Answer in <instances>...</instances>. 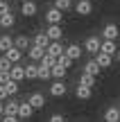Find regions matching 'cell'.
<instances>
[{"label": "cell", "instance_id": "1f68e13d", "mask_svg": "<svg viewBox=\"0 0 120 122\" xmlns=\"http://www.w3.org/2000/svg\"><path fill=\"white\" fill-rule=\"evenodd\" d=\"M5 88H7L9 97H14V95H16V93H18V81H14V79H11V81H9V84H5Z\"/></svg>", "mask_w": 120, "mask_h": 122}, {"label": "cell", "instance_id": "277c9868", "mask_svg": "<svg viewBox=\"0 0 120 122\" xmlns=\"http://www.w3.org/2000/svg\"><path fill=\"white\" fill-rule=\"evenodd\" d=\"M100 48H102V41H100V36H89V39H86V43H84V50H86L89 54H98Z\"/></svg>", "mask_w": 120, "mask_h": 122}, {"label": "cell", "instance_id": "836d02e7", "mask_svg": "<svg viewBox=\"0 0 120 122\" xmlns=\"http://www.w3.org/2000/svg\"><path fill=\"white\" fill-rule=\"evenodd\" d=\"M11 81V75L9 72H0V86H5V84Z\"/></svg>", "mask_w": 120, "mask_h": 122}, {"label": "cell", "instance_id": "7402d4cb", "mask_svg": "<svg viewBox=\"0 0 120 122\" xmlns=\"http://www.w3.org/2000/svg\"><path fill=\"white\" fill-rule=\"evenodd\" d=\"M14 25H16V16H14L11 11L0 16V27H2V30H9V27H14Z\"/></svg>", "mask_w": 120, "mask_h": 122}, {"label": "cell", "instance_id": "e575fe53", "mask_svg": "<svg viewBox=\"0 0 120 122\" xmlns=\"http://www.w3.org/2000/svg\"><path fill=\"white\" fill-rule=\"evenodd\" d=\"M11 9H9V0H5V2H0V16H5V14H9Z\"/></svg>", "mask_w": 120, "mask_h": 122}, {"label": "cell", "instance_id": "60d3db41", "mask_svg": "<svg viewBox=\"0 0 120 122\" xmlns=\"http://www.w3.org/2000/svg\"><path fill=\"white\" fill-rule=\"evenodd\" d=\"M0 2H5V0H0Z\"/></svg>", "mask_w": 120, "mask_h": 122}, {"label": "cell", "instance_id": "ac0fdd59", "mask_svg": "<svg viewBox=\"0 0 120 122\" xmlns=\"http://www.w3.org/2000/svg\"><path fill=\"white\" fill-rule=\"evenodd\" d=\"M100 70H102V68L98 66V61H95V59H91V61H86V63H84V72H86V75H93V77H98Z\"/></svg>", "mask_w": 120, "mask_h": 122}, {"label": "cell", "instance_id": "f35d334b", "mask_svg": "<svg viewBox=\"0 0 120 122\" xmlns=\"http://www.w3.org/2000/svg\"><path fill=\"white\" fill-rule=\"evenodd\" d=\"M5 115V102H0V118Z\"/></svg>", "mask_w": 120, "mask_h": 122}, {"label": "cell", "instance_id": "52a82bcc", "mask_svg": "<svg viewBox=\"0 0 120 122\" xmlns=\"http://www.w3.org/2000/svg\"><path fill=\"white\" fill-rule=\"evenodd\" d=\"M21 14H23L25 18L36 16V2H34V0H23V5H21Z\"/></svg>", "mask_w": 120, "mask_h": 122}, {"label": "cell", "instance_id": "ffe728a7", "mask_svg": "<svg viewBox=\"0 0 120 122\" xmlns=\"http://www.w3.org/2000/svg\"><path fill=\"white\" fill-rule=\"evenodd\" d=\"M104 120L107 122H118L120 120V109L118 106H109V109L104 111Z\"/></svg>", "mask_w": 120, "mask_h": 122}, {"label": "cell", "instance_id": "4316f807", "mask_svg": "<svg viewBox=\"0 0 120 122\" xmlns=\"http://www.w3.org/2000/svg\"><path fill=\"white\" fill-rule=\"evenodd\" d=\"M50 77H52V68L39 63V79H43V81H45V79H50Z\"/></svg>", "mask_w": 120, "mask_h": 122}, {"label": "cell", "instance_id": "d6986e66", "mask_svg": "<svg viewBox=\"0 0 120 122\" xmlns=\"http://www.w3.org/2000/svg\"><path fill=\"white\" fill-rule=\"evenodd\" d=\"M95 61H98L100 68H109V66L113 63V57H111V54H104V52H98V54H95Z\"/></svg>", "mask_w": 120, "mask_h": 122}, {"label": "cell", "instance_id": "484cf974", "mask_svg": "<svg viewBox=\"0 0 120 122\" xmlns=\"http://www.w3.org/2000/svg\"><path fill=\"white\" fill-rule=\"evenodd\" d=\"M79 84H82V86H89V88H93V86H95V77H93V75H86V72H82V77H79Z\"/></svg>", "mask_w": 120, "mask_h": 122}, {"label": "cell", "instance_id": "e0dca14e", "mask_svg": "<svg viewBox=\"0 0 120 122\" xmlns=\"http://www.w3.org/2000/svg\"><path fill=\"white\" fill-rule=\"evenodd\" d=\"M18 109H21V102H16V100L5 102V115H18Z\"/></svg>", "mask_w": 120, "mask_h": 122}, {"label": "cell", "instance_id": "ba28073f", "mask_svg": "<svg viewBox=\"0 0 120 122\" xmlns=\"http://www.w3.org/2000/svg\"><path fill=\"white\" fill-rule=\"evenodd\" d=\"M75 11L79 14V16H89V14L93 11L91 0H77V2H75Z\"/></svg>", "mask_w": 120, "mask_h": 122}, {"label": "cell", "instance_id": "9c48e42d", "mask_svg": "<svg viewBox=\"0 0 120 122\" xmlns=\"http://www.w3.org/2000/svg\"><path fill=\"white\" fill-rule=\"evenodd\" d=\"M45 34H48V39H50V41H61L63 30H61V25H48Z\"/></svg>", "mask_w": 120, "mask_h": 122}, {"label": "cell", "instance_id": "b9f144b4", "mask_svg": "<svg viewBox=\"0 0 120 122\" xmlns=\"http://www.w3.org/2000/svg\"><path fill=\"white\" fill-rule=\"evenodd\" d=\"M0 120H2V118H0Z\"/></svg>", "mask_w": 120, "mask_h": 122}, {"label": "cell", "instance_id": "74e56055", "mask_svg": "<svg viewBox=\"0 0 120 122\" xmlns=\"http://www.w3.org/2000/svg\"><path fill=\"white\" fill-rule=\"evenodd\" d=\"M9 100V93H7V88L5 86H0V102H7Z\"/></svg>", "mask_w": 120, "mask_h": 122}, {"label": "cell", "instance_id": "7a4b0ae2", "mask_svg": "<svg viewBox=\"0 0 120 122\" xmlns=\"http://www.w3.org/2000/svg\"><path fill=\"white\" fill-rule=\"evenodd\" d=\"M66 93H68V86L63 84V79H54L50 84V95L52 97H63Z\"/></svg>", "mask_w": 120, "mask_h": 122}, {"label": "cell", "instance_id": "5b68a950", "mask_svg": "<svg viewBox=\"0 0 120 122\" xmlns=\"http://www.w3.org/2000/svg\"><path fill=\"white\" fill-rule=\"evenodd\" d=\"M45 52H48L50 57L59 59L61 54H66V48L61 45V41H50V45H48V50H45Z\"/></svg>", "mask_w": 120, "mask_h": 122}, {"label": "cell", "instance_id": "ab89813d", "mask_svg": "<svg viewBox=\"0 0 120 122\" xmlns=\"http://www.w3.org/2000/svg\"><path fill=\"white\" fill-rule=\"evenodd\" d=\"M116 59H118V63H120V50H118V54H116Z\"/></svg>", "mask_w": 120, "mask_h": 122}, {"label": "cell", "instance_id": "7c38bea8", "mask_svg": "<svg viewBox=\"0 0 120 122\" xmlns=\"http://www.w3.org/2000/svg\"><path fill=\"white\" fill-rule=\"evenodd\" d=\"M32 45L48 50V45H50V39H48V34H45V32H39V34H34V43H32Z\"/></svg>", "mask_w": 120, "mask_h": 122}, {"label": "cell", "instance_id": "cb8c5ba5", "mask_svg": "<svg viewBox=\"0 0 120 122\" xmlns=\"http://www.w3.org/2000/svg\"><path fill=\"white\" fill-rule=\"evenodd\" d=\"M25 79H39V63L32 61L30 66H25Z\"/></svg>", "mask_w": 120, "mask_h": 122}, {"label": "cell", "instance_id": "2e32d148", "mask_svg": "<svg viewBox=\"0 0 120 122\" xmlns=\"http://www.w3.org/2000/svg\"><path fill=\"white\" fill-rule=\"evenodd\" d=\"M100 52L116 57V54H118V45H116V41H102V48H100Z\"/></svg>", "mask_w": 120, "mask_h": 122}, {"label": "cell", "instance_id": "8fae6325", "mask_svg": "<svg viewBox=\"0 0 120 122\" xmlns=\"http://www.w3.org/2000/svg\"><path fill=\"white\" fill-rule=\"evenodd\" d=\"M32 113H34V109H32V104L30 102H21V109H18V118L21 120H30L32 118Z\"/></svg>", "mask_w": 120, "mask_h": 122}, {"label": "cell", "instance_id": "30bf717a", "mask_svg": "<svg viewBox=\"0 0 120 122\" xmlns=\"http://www.w3.org/2000/svg\"><path fill=\"white\" fill-rule=\"evenodd\" d=\"M82 52H84V48H82V45H77V43H70L66 48V57L68 59H73V61H77L82 57Z\"/></svg>", "mask_w": 120, "mask_h": 122}, {"label": "cell", "instance_id": "4fadbf2b", "mask_svg": "<svg viewBox=\"0 0 120 122\" xmlns=\"http://www.w3.org/2000/svg\"><path fill=\"white\" fill-rule=\"evenodd\" d=\"M27 54H30V61H34V63H39L41 59L45 57V50L43 48H36V45H32L30 50H27Z\"/></svg>", "mask_w": 120, "mask_h": 122}, {"label": "cell", "instance_id": "d590c367", "mask_svg": "<svg viewBox=\"0 0 120 122\" xmlns=\"http://www.w3.org/2000/svg\"><path fill=\"white\" fill-rule=\"evenodd\" d=\"M48 122H66V118H63L61 113H54V115H50Z\"/></svg>", "mask_w": 120, "mask_h": 122}, {"label": "cell", "instance_id": "f1b7e54d", "mask_svg": "<svg viewBox=\"0 0 120 122\" xmlns=\"http://www.w3.org/2000/svg\"><path fill=\"white\" fill-rule=\"evenodd\" d=\"M11 68H14V63H11L7 57H5V54H2V57H0V72H9Z\"/></svg>", "mask_w": 120, "mask_h": 122}, {"label": "cell", "instance_id": "5bb4252c", "mask_svg": "<svg viewBox=\"0 0 120 122\" xmlns=\"http://www.w3.org/2000/svg\"><path fill=\"white\" fill-rule=\"evenodd\" d=\"M75 95H77V100H91V95H93V88L77 84V88H75Z\"/></svg>", "mask_w": 120, "mask_h": 122}, {"label": "cell", "instance_id": "83f0119b", "mask_svg": "<svg viewBox=\"0 0 120 122\" xmlns=\"http://www.w3.org/2000/svg\"><path fill=\"white\" fill-rule=\"evenodd\" d=\"M54 7H57L59 11H68V9L73 7V0H54Z\"/></svg>", "mask_w": 120, "mask_h": 122}, {"label": "cell", "instance_id": "d6a6232c", "mask_svg": "<svg viewBox=\"0 0 120 122\" xmlns=\"http://www.w3.org/2000/svg\"><path fill=\"white\" fill-rule=\"evenodd\" d=\"M57 63H59V66H63V68H70V66H73V59H68L66 54H61V57L57 59Z\"/></svg>", "mask_w": 120, "mask_h": 122}, {"label": "cell", "instance_id": "8d00e7d4", "mask_svg": "<svg viewBox=\"0 0 120 122\" xmlns=\"http://www.w3.org/2000/svg\"><path fill=\"white\" fill-rule=\"evenodd\" d=\"M0 122H21V118H18V115H2Z\"/></svg>", "mask_w": 120, "mask_h": 122}, {"label": "cell", "instance_id": "6da1fadb", "mask_svg": "<svg viewBox=\"0 0 120 122\" xmlns=\"http://www.w3.org/2000/svg\"><path fill=\"white\" fill-rule=\"evenodd\" d=\"M118 36H120V30L116 23H107L102 27V41H116Z\"/></svg>", "mask_w": 120, "mask_h": 122}, {"label": "cell", "instance_id": "603a6c76", "mask_svg": "<svg viewBox=\"0 0 120 122\" xmlns=\"http://www.w3.org/2000/svg\"><path fill=\"white\" fill-rule=\"evenodd\" d=\"M14 48V39H11V36H9V34H2V36H0V52H7V50H11Z\"/></svg>", "mask_w": 120, "mask_h": 122}, {"label": "cell", "instance_id": "9a60e30c", "mask_svg": "<svg viewBox=\"0 0 120 122\" xmlns=\"http://www.w3.org/2000/svg\"><path fill=\"white\" fill-rule=\"evenodd\" d=\"M14 48H18L21 52H25V50H30V48H32V45H30V39H27L25 34L16 36V39H14Z\"/></svg>", "mask_w": 120, "mask_h": 122}, {"label": "cell", "instance_id": "8992f818", "mask_svg": "<svg viewBox=\"0 0 120 122\" xmlns=\"http://www.w3.org/2000/svg\"><path fill=\"white\" fill-rule=\"evenodd\" d=\"M27 102L32 104V109H34V111H39V109H43V106H45V95H43V93H32V95L27 97Z\"/></svg>", "mask_w": 120, "mask_h": 122}, {"label": "cell", "instance_id": "4dcf8cb0", "mask_svg": "<svg viewBox=\"0 0 120 122\" xmlns=\"http://www.w3.org/2000/svg\"><path fill=\"white\" fill-rule=\"evenodd\" d=\"M39 63H41V66H48V68H54V66H57V59H54V57H50V54L45 52V57L41 59Z\"/></svg>", "mask_w": 120, "mask_h": 122}, {"label": "cell", "instance_id": "3957f363", "mask_svg": "<svg viewBox=\"0 0 120 122\" xmlns=\"http://www.w3.org/2000/svg\"><path fill=\"white\" fill-rule=\"evenodd\" d=\"M61 20H63V11H59L57 7H50L48 11H45V23H48V25H59Z\"/></svg>", "mask_w": 120, "mask_h": 122}, {"label": "cell", "instance_id": "44dd1931", "mask_svg": "<svg viewBox=\"0 0 120 122\" xmlns=\"http://www.w3.org/2000/svg\"><path fill=\"white\" fill-rule=\"evenodd\" d=\"M9 75H11V79L14 81H23V79H25V66H14L11 70H9Z\"/></svg>", "mask_w": 120, "mask_h": 122}, {"label": "cell", "instance_id": "d4e9b609", "mask_svg": "<svg viewBox=\"0 0 120 122\" xmlns=\"http://www.w3.org/2000/svg\"><path fill=\"white\" fill-rule=\"evenodd\" d=\"M5 57H7V59H9V61H11V63H14V66H16L18 61H21L23 52H21V50H18V48H11V50H7V52H5Z\"/></svg>", "mask_w": 120, "mask_h": 122}, {"label": "cell", "instance_id": "f546056e", "mask_svg": "<svg viewBox=\"0 0 120 122\" xmlns=\"http://www.w3.org/2000/svg\"><path fill=\"white\" fill-rule=\"evenodd\" d=\"M66 70H68V68H63V66L57 63V66L52 68V77H54V79H63V77H66Z\"/></svg>", "mask_w": 120, "mask_h": 122}]
</instances>
